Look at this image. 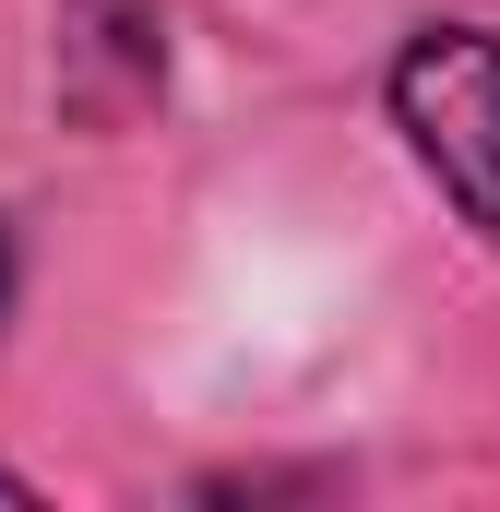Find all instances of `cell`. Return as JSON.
I'll use <instances>...</instances> for the list:
<instances>
[{"label":"cell","mask_w":500,"mask_h":512,"mask_svg":"<svg viewBox=\"0 0 500 512\" xmlns=\"http://www.w3.org/2000/svg\"><path fill=\"white\" fill-rule=\"evenodd\" d=\"M393 131L417 143V167L453 191L465 227L500 239V36L489 24H417L393 48Z\"/></svg>","instance_id":"obj_1"},{"label":"cell","mask_w":500,"mask_h":512,"mask_svg":"<svg viewBox=\"0 0 500 512\" xmlns=\"http://www.w3.org/2000/svg\"><path fill=\"white\" fill-rule=\"evenodd\" d=\"M0 501H36V489H24V477H12V465H0Z\"/></svg>","instance_id":"obj_2"},{"label":"cell","mask_w":500,"mask_h":512,"mask_svg":"<svg viewBox=\"0 0 500 512\" xmlns=\"http://www.w3.org/2000/svg\"><path fill=\"white\" fill-rule=\"evenodd\" d=\"M0 310H12V239H0Z\"/></svg>","instance_id":"obj_3"}]
</instances>
